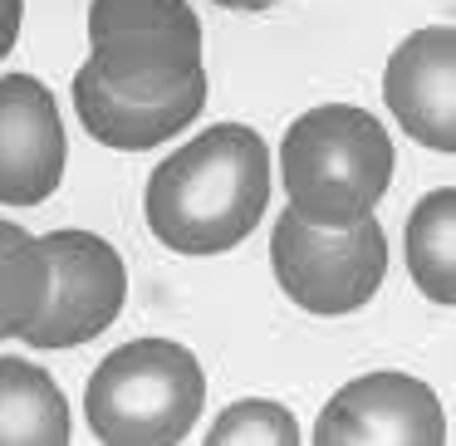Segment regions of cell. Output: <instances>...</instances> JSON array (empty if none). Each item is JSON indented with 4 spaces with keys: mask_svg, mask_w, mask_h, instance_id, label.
Instances as JSON below:
<instances>
[{
    "mask_svg": "<svg viewBox=\"0 0 456 446\" xmlns=\"http://www.w3.org/2000/svg\"><path fill=\"white\" fill-rule=\"evenodd\" d=\"M270 152L246 123H221L172 152L148 182V226L167 250L221 255L265 216Z\"/></svg>",
    "mask_w": 456,
    "mask_h": 446,
    "instance_id": "6da1fadb",
    "label": "cell"
},
{
    "mask_svg": "<svg viewBox=\"0 0 456 446\" xmlns=\"http://www.w3.org/2000/svg\"><path fill=\"white\" fill-rule=\"evenodd\" d=\"M280 172L289 211L314 226H348L383 201L393 182V142L373 113L324 103L289 123Z\"/></svg>",
    "mask_w": 456,
    "mask_h": 446,
    "instance_id": "7a4b0ae2",
    "label": "cell"
},
{
    "mask_svg": "<svg viewBox=\"0 0 456 446\" xmlns=\"http://www.w3.org/2000/svg\"><path fill=\"white\" fill-rule=\"evenodd\" d=\"M207 373L182 344H123L89 377V432L109 446H172L197 426Z\"/></svg>",
    "mask_w": 456,
    "mask_h": 446,
    "instance_id": "3957f363",
    "label": "cell"
},
{
    "mask_svg": "<svg viewBox=\"0 0 456 446\" xmlns=\"http://www.w3.org/2000/svg\"><path fill=\"white\" fill-rule=\"evenodd\" d=\"M89 69L123 99H162L201 74V25L187 0H94Z\"/></svg>",
    "mask_w": 456,
    "mask_h": 446,
    "instance_id": "277c9868",
    "label": "cell"
},
{
    "mask_svg": "<svg viewBox=\"0 0 456 446\" xmlns=\"http://www.w3.org/2000/svg\"><path fill=\"white\" fill-rule=\"evenodd\" d=\"M275 280L309 314H354L378 295L387 270V236L373 211L348 226H314L299 211L275 221L270 240Z\"/></svg>",
    "mask_w": 456,
    "mask_h": 446,
    "instance_id": "5b68a950",
    "label": "cell"
},
{
    "mask_svg": "<svg viewBox=\"0 0 456 446\" xmlns=\"http://www.w3.org/2000/svg\"><path fill=\"white\" fill-rule=\"evenodd\" d=\"M45 250L54 260V289H50V304L40 309V319L20 338L30 348L89 344L118 319L123 295H128L118 250L109 240L89 236V231H54L45 240Z\"/></svg>",
    "mask_w": 456,
    "mask_h": 446,
    "instance_id": "8992f818",
    "label": "cell"
},
{
    "mask_svg": "<svg viewBox=\"0 0 456 446\" xmlns=\"http://www.w3.org/2000/svg\"><path fill=\"white\" fill-rule=\"evenodd\" d=\"M319 446H446V412L407 373H368L319 412Z\"/></svg>",
    "mask_w": 456,
    "mask_h": 446,
    "instance_id": "52a82bcc",
    "label": "cell"
},
{
    "mask_svg": "<svg viewBox=\"0 0 456 446\" xmlns=\"http://www.w3.org/2000/svg\"><path fill=\"white\" fill-rule=\"evenodd\" d=\"M64 177V123L35 74L0 79V201L40 207Z\"/></svg>",
    "mask_w": 456,
    "mask_h": 446,
    "instance_id": "ba28073f",
    "label": "cell"
},
{
    "mask_svg": "<svg viewBox=\"0 0 456 446\" xmlns=\"http://www.w3.org/2000/svg\"><path fill=\"white\" fill-rule=\"evenodd\" d=\"M383 99L393 109V118L417 142H427L436 152L456 148V30L452 25L417 30L397 45L383 74Z\"/></svg>",
    "mask_w": 456,
    "mask_h": 446,
    "instance_id": "9c48e42d",
    "label": "cell"
},
{
    "mask_svg": "<svg viewBox=\"0 0 456 446\" xmlns=\"http://www.w3.org/2000/svg\"><path fill=\"white\" fill-rule=\"evenodd\" d=\"M74 109H79V123L94 142L118 152H148L177 138L187 123H197V113L207 109V69L191 74L187 84H177L162 99H123L109 84H99V74L84 64L74 74Z\"/></svg>",
    "mask_w": 456,
    "mask_h": 446,
    "instance_id": "30bf717a",
    "label": "cell"
},
{
    "mask_svg": "<svg viewBox=\"0 0 456 446\" xmlns=\"http://www.w3.org/2000/svg\"><path fill=\"white\" fill-rule=\"evenodd\" d=\"M69 407L45 368L0 358V446H64Z\"/></svg>",
    "mask_w": 456,
    "mask_h": 446,
    "instance_id": "8fae6325",
    "label": "cell"
},
{
    "mask_svg": "<svg viewBox=\"0 0 456 446\" xmlns=\"http://www.w3.org/2000/svg\"><path fill=\"white\" fill-rule=\"evenodd\" d=\"M54 289V260L25 226L0 221V338H15L40 319Z\"/></svg>",
    "mask_w": 456,
    "mask_h": 446,
    "instance_id": "7c38bea8",
    "label": "cell"
},
{
    "mask_svg": "<svg viewBox=\"0 0 456 446\" xmlns=\"http://www.w3.org/2000/svg\"><path fill=\"white\" fill-rule=\"evenodd\" d=\"M456 191L442 187L432 197L417 201L412 221H407V270L422 285L427 299L452 304L456 299Z\"/></svg>",
    "mask_w": 456,
    "mask_h": 446,
    "instance_id": "4fadbf2b",
    "label": "cell"
},
{
    "mask_svg": "<svg viewBox=\"0 0 456 446\" xmlns=\"http://www.w3.org/2000/svg\"><path fill=\"white\" fill-rule=\"evenodd\" d=\"M240 442H265V446H295L299 422L280 402H236L216 417L207 432V446H240Z\"/></svg>",
    "mask_w": 456,
    "mask_h": 446,
    "instance_id": "5bb4252c",
    "label": "cell"
},
{
    "mask_svg": "<svg viewBox=\"0 0 456 446\" xmlns=\"http://www.w3.org/2000/svg\"><path fill=\"white\" fill-rule=\"evenodd\" d=\"M15 35H20V0H0V60L15 50Z\"/></svg>",
    "mask_w": 456,
    "mask_h": 446,
    "instance_id": "9a60e30c",
    "label": "cell"
},
{
    "mask_svg": "<svg viewBox=\"0 0 456 446\" xmlns=\"http://www.w3.org/2000/svg\"><path fill=\"white\" fill-rule=\"evenodd\" d=\"M211 5H226V11H265L275 0H211Z\"/></svg>",
    "mask_w": 456,
    "mask_h": 446,
    "instance_id": "2e32d148",
    "label": "cell"
}]
</instances>
